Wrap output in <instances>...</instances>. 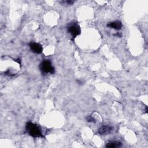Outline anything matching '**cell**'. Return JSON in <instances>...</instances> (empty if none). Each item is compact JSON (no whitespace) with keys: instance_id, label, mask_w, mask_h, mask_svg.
<instances>
[{"instance_id":"2","label":"cell","mask_w":148,"mask_h":148,"mask_svg":"<svg viewBox=\"0 0 148 148\" xmlns=\"http://www.w3.org/2000/svg\"><path fill=\"white\" fill-rule=\"evenodd\" d=\"M40 69L43 73H54V68L52 66L51 63L47 60H44L40 64Z\"/></svg>"},{"instance_id":"6","label":"cell","mask_w":148,"mask_h":148,"mask_svg":"<svg viewBox=\"0 0 148 148\" xmlns=\"http://www.w3.org/2000/svg\"><path fill=\"white\" fill-rule=\"evenodd\" d=\"M107 26L109 28H112L116 30H120L122 28V23L121 21L116 20L112 22H110L107 24Z\"/></svg>"},{"instance_id":"9","label":"cell","mask_w":148,"mask_h":148,"mask_svg":"<svg viewBox=\"0 0 148 148\" xmlns=\"http://www.w3.org/2000/svg\"><path fill=\"white\" fill-rule=\"evenodd\" d=\"M64 2L67 3L68 5H72V4L74 2L72 1H64Z\"/></svg>"},{"instance_id":"4","label":"cell","mask_w":148,"mask_h":148,"mask_svg":"<svg viewBox=\"0 0 148 148\" xmlns=\"http://www.w3.org/2000/svg\"><path fill=\"white\" fill-rule=\"evenodd\" d=\"M29 46L30 47L31 50L35 53L36 54H40L42 52L43 50V47L42 46L38 43H35V42H31L29 44Z\"/></svg>"},{"instance_id":"7","label":"cell","mask_w":148,"mask_h":148,"mask_svg":"<svg viewBox=\"0 0 148 148\" xmlns=\"http://www.w3.org/2000/svg\"><path fill=\"white\" fill-rule=\"evenodd\" d=\"M122 143L120 142H110L108 143L106 145V147H117L121 146Z\"/></svg>"},{"instance_id":"1","label":"cell","mask_w":148,"mask_h":148,"mask_svg":"<svg viewBox=\"0 0 148 148\" xmlns=\"http://www.w3.org/2000/svg\"><path fill=\"white\" fill-rule=\"evenodd\" d=\"M25 129L28 134L34 138L43 137L42 133L39 126L33 123H27L26 124Z\"/></svg>"},{"instance_id":"3","label":"cell","mask_w":148,"mask_h":148,"mask_svg":"<svg viewBox=\"0 0 148 148\" xmlns=\"http://www.w3.org/2000/svg\"><path fill=\"white\" fill-rule=\"evenodd\" d=\"M68 32L71 35L72 39H75L77 35H80L81 32L80 28L76 23L70 24L68 27Z\"/></svg>"},{"instance_id":"5","label":"cell","mask_w":148,"mask_h":148,"mask_svg":"<svg viewBox=\"0 0 148 148\" xmlns=\"http://www.w3.org/2000/svg\"><path fill=\"white\" fill-rule=\"evenodd\" d=\"M113 130V127L110 125H103L101 127L98 131V132L101 135H106L111 133Z\"/></svg>"},{"instance_id":"8","label":"cell","mask_w":148,"mask_h":148,"mask_svg":"<svg viewBox=\"0 0 148 148\" xmlns=\"http://www.w3.org/2000/svg\"><path fill=\"white\" fill-rule=\"evenodd\" d=\"M86 120H87V122H89V123H95L96 122L95 119L94 117H92V116H87L86 117Z\"/></svg>"}]
</instances>
